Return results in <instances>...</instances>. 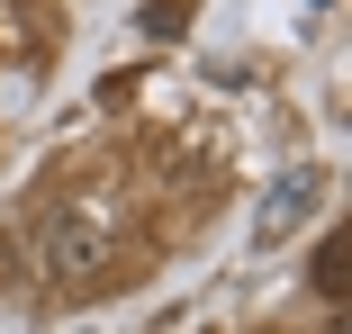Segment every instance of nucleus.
Here are the masks:
<instances>
[{
  "label": "nucleus",
  "mask_w": 352,
  "mask_h": 334,
  "mask_svg": "<svg viewBox=\"0 0 352 334\" xmlns=\"http://www.w3.org/2000/svg\"><path fill=\"white\" fill-rule=\"evenodd\" d=\"M190 27V0H145V36H181Z\"/></svg>",
  "instance_id": "f03ea898"
},
{
  "label": "nucleus",
  "mask_w": 352,
  "mask_h": 334,
  "mask_svg": "<svg viewBox=\"0 0 352 334\" xmlns=\"http://www.w3.org/2000/svg\"><path fill=\"white\" fill-rule=\"evenodd\" d=\"M316 289L343 298V244H316Z\"/></svg>",
  "instance_id": "7ed1b4c3"
},
{
  "label": "nucleus",
  "mask_w": 352,
  "mask_h": 334,
  "mask_svg": "<svg viewBox=\"0 0 352 334\" xmlns=\"http://www.w3.org/2000/svg\"><path fill=\"white\" fill-rule=\"evenodd\" d=\"M307 199H316V181H307V172H298V181H280V199H262V235L298 226V217H307Z\"/></svg>",
  "instance_id": "f257e3e1"
}]
</instances>
